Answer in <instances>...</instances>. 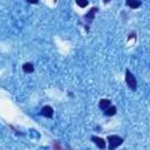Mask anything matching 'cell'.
I'll list each match as a JSON object with an SVG mask.
<instances>
[{
    "label": "cell",
    "mask_w": 150,
    "mask_h": 150,
    "mask_svg": "<svg viewBox=\"0 0 150 150\" xmlns=\"http://www.w3.org/2000/svg\"><path fill=\"white\" fill-rule=\"evenodd\" d=\"M107 140L109 142V149L110 150L116 149L119 145H121L123 143V139L120 137V136H117V135H110V136H108Z\"/></svg>",
    "instance_id": "1"
},
{
    "label": "cell",
    "mask_w": 150,
    "mask_h": 150,
    "mask_svg": "<svg viewBox=\"0 0 150 150\" xmlns=\"http://www.w3.org/2000/svg\"><path fill=\"white\" fill-rule=\"evenodd\" d=\"M126 81H127V84H128V87H129L130 89H133V90L136 89V87H137L136 79H135V76H134V75H133L129 70L126 72Z\"/></svg>",
    "instance_id": "2"
},
{
    "label": "cell",
    "mask_w": 150,
    "mask_h": 150,
    "mask_svg": "<svg viewBox=\"0 0 150 150\" xmlns=\"http://www.w3.org/2000/svg\"><path fill=\"white\" fill-rule=\"evenodd\" d=\"M53 114H54V110L52 107H49V106H45L42 109H41V115L45 116V117H53Z\"/></svg>",
    "instance_id": "3"
},
{
    "label": "cell",
    "mask_w": 150,
    "mask_h": 150,
    "mask_svg": "<svg viewBox=\"0 0 150 150\" xmlns=\"http://www.w3.org/2000/svg\"><path fill=\"white\" fill-rule=\"evenodd\" d=\"M92 141H93L100 149H104V147H106V141H104L103 139H101V137L93 136V137H92Z\"/></svg>",
    "instance_id": "4"
},
{
    "label": "cell",
    "mask_w": 150,
    "mask_h": 150,
    "mask_svg": "<svg viewBox=\"0 0 150 150\" xmlns=\"http://www.w3.org/2000/svg\"><path fill=\"white\" fill-rule=\"evenodd\" d=\"M126 3L131 8H139L141 6V1H140V0H127Z\"/></svg>",
    "instance_id": "5"
},
{
    "label": "cell",
    "mask_w": 150,
    "mask_h": 150,
    "mask_svg": "<svg viewBox=\"0 0 150 150\" xmlns=\"http://www.w3.org/2000/svg\"><path fill=\"white\" fill-rule=\"evenodd\" d=\"M109 107H110V101H109V100L104 98V100H101V101H100V108H101L102 110H106Z\"/></svg>",
    "instance_id": "6"
},
{
    "label": "cell",
    "mask_w": 150,
    "mask_h": 150,
    "mask_svg": "<svg viewBox=\"0 0 150 150\" xmlns=\"http://www.w3.org/2000/svg\"><path fill=\"white\" fill-rule=\"evenodd\" d=\"M97 11V8H92L89 12H88V13H87L86 15H84V19H87V20H88V22H90L94 18H93V15L95 14V12Z\"/></svg>",
    "instance_id": "7"
},
{
    "label": "cell",
    "mask_w": 150,
    "mask_h": 150,
    "mask_svg": "<svg viewBox=\"0 0 150 150\" xmlns=\"http://www.w3.org/2000/svg\"><path fill=\"white\" fill-rule=\"evenodd\" d=\"M104 111H106V115H107V116H112V115L116 114V108H115L114 106H112V107L110 106V107H109L108 109H106Z\"/></svg>",
    "instance_id": "8"
},
{
    "label": "cell",
    "mask_w": 150,
    "mask_h": 150,
    "mask_svg": "<svg viewBox=\"0 0 150 150\" xmlns=\"http://www.w3.org/2000/svg\"><path fill=\"white\" fill-rule=\"evenodd\" d=\"M22 69H23L25 73H32V72L34 70V67H33L32 64H25V65L22 66Z\"/></svg>",
    "instance_id": "9"
},
{
    "label": "cell",
    "mask_w": 150,
    "mask_h": 150,
    "mask_svg": "<svg viewBox=\"0 0 150 150\" xmlns=\"http://www.w3.org/2000/svg\"><path fill=\"white\" fill-rule=\"evenodd\" d=\"M75 1H76V4L80 7H86L87 5H88V0H75Z\"/></svg>",
    "instance_id": "10"
},
{
    "label": "cell",
    "mask_w": 150,
    "mask_h": 150,
    "mask_svg": "<svg viewBox=\"0 0 150 150\" xmlns=\"http://www.w3.org/2000/svg\"><path fill=\"white\" fill-rule=\"evenodd\" d=\"M26 1H28L29 4H38L39 3V0H26Z\"/></svg>",
    "instance_id": "11"
},
{
    "label": "cell",
    "mask_w": 150,
    "mask_h": 150,
    "mask_svg": "<svg viewBox=\"0 0 150 150\" xmlns=\"http://www.w3.org/2000/svg\"><path fill=\"white\" fill-rule=\"evenodd\" d=\"M104 3H109V0H104Z\"/></svg>",
    "instance_id": "12"
}]
</instances>
